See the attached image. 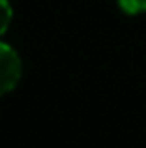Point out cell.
<instances>
[{"label":"cell","instance_id":"cell-2","mask_svg":"<svg viewBox=\"0 0 146 148\" xmlns=\"http://www.w3.org/2000/svg\"><path fill=\"white\" fill-rule=\"evenodd\" d=\"M13 19V10H11L10 0H0V38L8 32Z\"/></svg>","mask_w":146,"mask_h":148},{"label":"cell","instance_id":"cell-1","mask_svg":"<svg viewBox=\"0 0 146 148\" xmlns=\"http://www.w3.org/2000/svg\"><path fill=\"white\" fill-rule=\"evenodd\" d=\"M23 75V62L11 45L0 41V98L10 94Z\"/></svg>","mask_w":146,"mask_h":148},{"label":"cell","instance_id":"cell-3","mask_svg":"<svg viewBox=\"0 0 146 148\" xmlns=\"http://www.w3.org/2000/svg\"><path fill=\"white\" fill-rule=\"evenodd\" d=\"M118 6L128 15H139L146 11V0H118Z\"/></svg>","mask_w":146,"mask_h":148}]
</instances>
